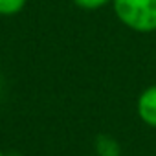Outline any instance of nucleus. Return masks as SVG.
<instances>
[{
  "mask_svg": "<svg viewBox=\"0 0 156 156\" xmlns=\"http://www.w3.org/2000/svg\"><path fill=\"white\" fill-rule=\"evenodd\" d=\"M114 11L130 30L141 33L156 30V0H114Z\"/></svg>",
  "mask_w": 156,
  "mask_h": 156,
  "instance_id": "nucleus-1",
  "label": "nucleus"
},
{
  "mask_svg": "<svg viewBox=\"0 0 156 156\" xmlns=\"http://www.w3.org/2000/svg\"><path fill=\"white\" fill-rule=\"evenodd\" d=\"M138 114L147 125L156 127V87H149L147 90H143L138 99Z\"/></svg>",
  "mask_w": 156,
  "mask_h": 156,
  "instance_id": "nucleus-2",
  "label": "nucleus"
},
{
  "mask_svg": "<svg viewBox=\"0 0 156 156\" xmlns=\"http://www.w3.org/2000/svg\"><path fill=\"white\" fill-rule=\"evenodd\" d=\"M96 152L99 156H119L121 154V149H119V143L112 136L101 134L96 140Z\"/></svg>",
  "mask_w": 156,
  "mask_h": 156,
  "instance_id": "nucleus-3",
  "label": "nucleus"
},
{
  "mask_svg": "<svg viewBox=\"0 0 156 156\" xmlns=\"http://www.w3.org/2000/svg\"><path fill=\"white\" fill-rule=\"evenodd\" d=\"M26 4V0H0V15H15Z\"/></svg>",
  "mask_w": 156,
  "mask_h": 156,
  "instance_id": "nucleus-4",
  "label": "nucleus"
},
{
  "mask_svg": "<svg viewBox=\"0 0 156 156\" xmlns=\"http://www.w3.org/2000/svg\"><path fill=\"white\" fill-rule=\"evenodd\" d=\"M73 2L79 8H85V9H98V8L105 6L108 0H73Z\"/></svg>",
  "mask_w": 156,
  "mask_h": 156,
  "instance_id": "nucleus-5",
  "label": "nucleus"
},
{
  "mask_svg": "<svg viewBox=\"0 0 156 156\" xmlns=\"http://www.w3.org/2000/svg\"><path fill=\"white\" fill-rule=\"evenodd\" d=\"M0 156H4V152H2V151H0Z\"/></svg>",
  "mask_w": 156,
  "mask_h": 156,
  "instance_id": "nucleus-6",
  "label": "nucleus"
}]
</instances>
